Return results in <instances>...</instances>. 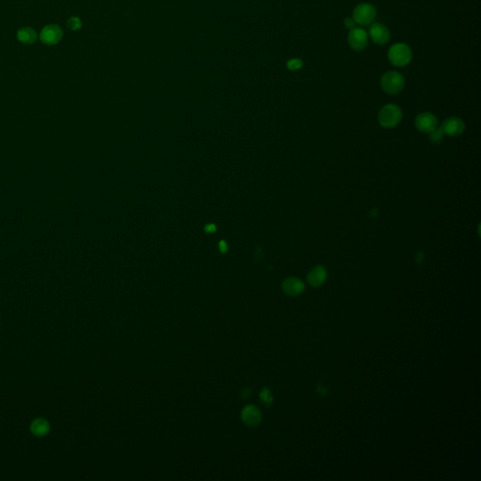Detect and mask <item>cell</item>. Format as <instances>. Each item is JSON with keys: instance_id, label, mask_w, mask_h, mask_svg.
<instances>
[{"instance_id": "22", "label": "cell", "mask_w": 481, "mask_h": 481, "mask_svg": "<svg viewBox=\"0 0 481 481\" xmlns=\"http://www.w3.org/2000/svg\"><path fill=\"white\" fill-rule=\"evenodd\" d=\"M250 394H251V392H250V390H249L248 388H245V389H243V391H242V397H243V398L247 399V398L250 396Z\"/></svg>"}, {"instance_id": "11", "label": "cell", "mask_w": 481, "mask_h": 481, "mask_svg": "<svg viewBox=\"0 0 481 481\" xmlns=\"http://www.w3.org/2000/svg\"><path fill=\"white\" fill-rule=\"evenodd\" d=\"M282 290L289 296H298L305 291V284L296 277H289L283 282Z\"/></svg>"}, {"instance_id": "10", "label": "cell", "mask_w": 481, "mask_h": 481, "mask_svg": "<svg viewBox=\"0 0 481 481\" xmlns=\"http://www.w3.org/2000/svg\"><path fill=\"white\" fill-rule=\"evenodd\" d=\"M243 422L248 427H257L261 422V412L254 405H248L241 412Z\"/></svg>"}, {"instance_id": "7", "label": "cell", "mask_w": 481, "mask_h": 481, "mask_svg": "<svg viewBox=\"0 0 481 481\" xmlns=\"http://www.w3.org/2000/svg\"><path fill=\"white\" fill-rule=\"evenodd\" d=\"M369 36L376 45L385 46L390 40V32L388 27L380 23L371 24L369 28Z\"/></svg>"}, {"instance_id": "16", "label": "cell", "mask_w": 481, "mask_h": 481, "mask_svg": "<svg viewBox=\"0 0 481 481\" xmlns=\"http://www.w3.org/2000/svg\"><path fill=\"white\" fill-rule=\"evenodd\" d=\"M444 136H445V134H444L443 130L441 129V127L440 128L436 127L434 131H432L430 133V139L435 144H438V143L442 142Z\"/></svg>"}, {"instance_id": "8", "label": "cell", "mask_w": 481, "mask_h": 481, "mask_svg": "<svg viewBox=\"0 0 481 481\" xmlns=\"http://www.w3.org/2000/svg\"><path fill=\"white\" fill-rule=\"evenodd\" d=\"M441 129L443 130L445 135L451 137H458L464 131V123L458 117H448L442 124Z\"/></svg>"}, {"instance_id": "9", "label": "cell", "mask_w": 481, "mask_h": 481, "mask_svg": "<svg viewBox=\"0 0 481 481\" xmlns=\"http://www.w3.org/2000/svg\"><path fill=\"white\" fill-rule=\"evenodd\" d=\"M437 118L434 114L425 112L418 115L415 119L416 128L423 133L430 134L432 131L437 127Z\"/></svg>"}, {"instance_id": "21", "label": "cell", "mask_w": 481, "mask_h": 481, "mask_svg": "<svg viewBox=\"0 0 481 481\" xmlns=\"http://www.w3.org/2000/svg\"><path fill=\"white\" fill-rule=\"evenodd\" d=\"M219 247H220V250L222 253H226L228 251V246L227 244L225 243V241H221L220 244H219Z\"/></svg>"}, {"instance_id": "12", "label": "cell", "mask_w": 481, "mask_h": 481, "mask_svg": "<svg viewBox=\"0 0 481 481\" xmlns=\"http://www.w3.org/2000/svg\"><path fill=\"white\" fill-rule=\"evenodd\" d=\"M326 277H327L326 269L323 266H316L308 273L306 280L311 287L318 288L324 283L326 280Z\"/></svg>"}, {"instance_id": "13", "label": "cell", "mask_w": 481, "mask_h": 481, "mask_svg": "<svg viewBox=\"0 0 481 481\" xmlns=\"http://www.w3.org/2000/svg\"><path fill=\"white\" fill-rule=\"evenodd\" d=\"M38 38L35 30L31 27H23L18 30L17 39L20 43L24 45H32L34 44Z\"/></svg>"}, {"instance_id": "15", "label": "cell", "mask_w": 481, "mask_h": 481, "mask_svg": "<svg viewBox=\"0 0 481 481\" xmlns=\"http://www.w3.org/2000/svg\"><path fill=\"white\" fill-rule=\"evenodd\" d=\"M259 398L262 403H264L266 406H270L273 403V396L270 390L268 388H263L259 394Z\"/></svg>"}, {"instance_id": "19", "label": "cell", "mask_w": 481, "mask_h": 481, "mask_svg": "<svg viewBox=\"0 0 481 481\" xmlns=\"http://www.w3.org/2000/svg\"><path fill=\"white\" fill-rule=\"evenodd\" d=\"M344 24H345V26H346L347 28L352 29V28L354 27L355 22H354V20H353L352 18H346V19L344 20Z\"/></svg>"}, {"instance_id": "20", "label": "cell", "mask_w": 481, "mask_h": 481, "mask_svg": "<svg viewBox=\"0 0 481 481\" xmlns=\"http://www.w3.org/2000/svg\"><path fill=\"white\" fill-rule=\"evenodd\" d=\"M216 230V226L214 224H208L206 227H205V231L208 232V233H212Z\"/></svg>"}, {"instance_id": "23", "label": "cell", "mask_w": 481, "mask_h": 481, "mask_svg": "<svg viewBox=\"0 0 481 481\" xmlns=\"http://www.w3.org/2000/svg\"><path fill=\"white\" fill-rule=\"evenodd\" d=\"M318 392H319V393H321V396H325V394H326V389H325L324 388H322L321 386H319V388H318Z\"/></svg>"}, {"instance_id": "17", "label": "cell", "mask_w": 481, "mask_h": 481, "mask_svg": "<svg viewBox=\"0 0 481 481\" xmlns=\"http://www.w3.org/2000/svg\"><path fill=\"white\" fill-rule=\"evenodd\" d=\"M67 24H68V27L70 28V30L75 31V30H78L81 28L82 22L78 17H70V19L68 20Z\"/></svg>"}, {"instance_id": "14", "label": "cell", "mask_w": 481, "mask_h": 481, "mask_svg": "<svg viewBox=\"0 0 481 481\" xmlns=\"http://www.w3.org/2000/svg\"><path fill=\"white\" fill-rule=\"evenodd\" d=\"M31 431L33 434L38 436H43L46 435L49 431V425L44 419H37L31 425Z\"/></svg>"}, {"instance_id": "2", "label": "cell", "mask_w": 481, "mask_h": 481, "mask_svg": "<svg viewBox=\"0 0 481 481\" xmlns=\"http://www.w3.org/2000/svg\"><path fill=\"white\" fill-rule=\"evenodd\" d=\"M405 85L404 77L399 71L391 70L385 73L381 80L382 89L388 94L395 95L403 90Z\"/></svg>"}, {"instance_id": "18", "label": "cell", "mask_w": 481, "mask_h": 481, "mask_svg": "<svg viewBox=\"0 0 481 481\" xmlns=\"http://www.w3.org/2000/svg\"><path fill=\"white\" fill-rule=\"evenodd\" d=\"M303 66V62L301 59H291L288 63H287V67L288 69L291 70H296L301 69Z\"/></svg>"}, {"instance_id": "1", "label": "cell", "mask_w": 481, "mask_h": 481, "mask_svg": "<svg viewBox=\"0 0 481 481\" xmlns=\"http://www.w3.org/2000/svg\"><path fill=\"white\" fill-rule=\"evenodd\" d=\"M412 58L411 48L405 44H396L388 51L389 61L397 67H404L411 62Z\"/></svg>"}, {"instance_id": "3", "label": "cell", "mask_w": 481, "mask_h": 481, "mask_svg": "<svg viewBox=\"0 0 481 481\" xmlns=\"http://www.w3.org/2000/svg\"><path fill=\"white\" fill-rule=\"evenodd\" d=\"M378 118L382 126L392 128L397 126L400 122L402 118V112L399 106L396 105H387L381 109Z\"/></svg>"}, {"instance_id": "4", "label": "cell", "mask_w": 481, "mask_h": 481, "mask_svg": "<svg viewBox=\"0 0 481 481\" xmlns=\"http://www.w3.org/2000/svg\"><path fill=\"white\" fill-rule=\"evenodd\" d=\"M352 14L355 23L360 25H368L374 22L377 10L373 5L369 3H361L354 8Z\"/></svg>"}, {"instance_id": "6", "label": "cell", "mask_w": 481, "mask_h": 481, "mask_svg": "<svg viewBox=\"0 0 481 481\" xmlns=\"http://www.w3.org/2000/svg\"><path fill=\"white\" fill-rule=\"evenodd\" d=\"M348 42L354 51H362L368 44L367 33L362 28L353 27L348 36Z\"/></svg>"}, {"instance_id": "5", "label": "cell", "mask_w": 481, "mask_h": 481, "mask_svg": "<svg viewBox=\"0 0 481 481\" xmlns=\"http://www.w3.org/2000/svg\"><path fill=\"white\" fill-rule=\"evenodd\" d=\"M63 37V31L58 24H48L45 26L40 34L43 44L46 46H55L59 44Z\"/></svg>"}]
</instances>
